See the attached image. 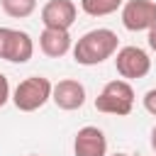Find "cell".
I'll return each instance as SVG.
<instances>
[{
    "mask_svg": "<svg viewBox=\"0 0 156 156\" xmlns=\"http://www.w3.org/2000/svg\"><path fill=\"white\" fill-rule=\"evenodd\" d=\"M119 49V39L112 29L107 27H98L85 32L83 37H78V41L73 44V61L80 66H98L107 58H112Z\"/></svg>",
    "mask_w": 156,
    "mask_h": 156,
    "instance_id": "1",
    "label": "cell"
},
{
    "mask_svg": "<svg viewBox=\"0 0 156 156\" xmlns=\"http://www.w3.org/2000/svg\"><path fill=\"white\" fill-rule=\"evenodd\" d=\"M95 110L105 112V115L127 117L134 110V88H132V83L124 80V78L105 83V88L95 98Z\"/></svg>",
    "mask_w": 156,
    "mask_h": 156,
    "instance_id": "2",
    "label": "cell"
},
{
    "mask_svg": "<svg viewBox=\"0 0 156 156\" xmlns=\"http://www.w3.org/2000/svg\"><path fill=\"white\" fill-rule=\"evenodd\" d=\"M51 88L54 83L44 76H27L24 80L17 83V88L12 90V105L20 112H37L39 107H44L51 100Z\"/></svg>",
    "mask_w": 156,
    "mask_h": 156,
    "instance_id": "3",
    "label": "cell"
},
{
    "mask_svg": "<svg viewBox=\"0 0 156 156\" xmlns=\"http://www.w3.org/2000/svg\"><path fill=\"white\" fill-rule=\"evenodd\" d=\"M34 56V39L12 27H0V58L10 63H27Z\"/></svg>",
    "mask_w": 156,
    "mask_h": 156,
    "instance_id": "4",
    "label": "cell"
},
{
    "mask_svg": "<svg viewBox=\"0 0 156 156\" xmlns=\"http://www.w3.org/2000/svg\"><path fill=\"white\" fill-rule=\"evenodd\" d=\"M115 68L124 80H139L151 71V56L141 46H122L115 54Z\"/></svg>",
    "mask_w": 156,
    "mask_h": 156,
    "instance_id": "5",
    "label": "cell"
},
{
    "mask_svg": "<svg viewBox=\"0 0 156 156\" xmlns=\"http://www.w3.org/2000/svg\"><path fill=\"white\" fill-rule=\"evenodd\" d=\"M122 24L129 32H149L156 24V2L154 0H127L122 7Z\"/></svg>",
    "mask_w": 156,
    "mask_h": 156,
    "instance_id": "6",
    "label": "cell"
},
{
    "mask_svg": "<svg viewBox=\"0 0 156 156\" xmlns=\"http://www.w3.org/2000/svg\"><path fill=\"white\" fill-rule=\"evenodd\" d=\"M51 100L58 110H66V112H73V110H80L85 105V85L76 78H63L58 83H54L51 88Z\"/></svg>",
    "mask_w": 156,
    "mask_h": 156,
    "instance_id": "7",
    "label": "cell"
},
{
    "mask_svg": "<svg viewBox=\"0 0 156 156\" xmlns=\"http://www.w3.org/2000/svg\"><path fill=\"white\" fill-rule=\"evenodd\" d=\"M78 17V7L73 0H49L41 7V24L51 29H71Z\"/></svg>",
    "mask_w": 156,
    "mask_h": 156,
    "instance_id": "8",
    "label": "cell"
},
{
    "mask_svg": "<svg viewBox=\"0 0 156 156\" xmlns=\"http://www.w3.org/2000/svg\"><path fill=\"white\" fill-rule=\"evenodd\" d=\"M73 156H107V136L100 127L85 124L73 136Z\"/></svg>",
    "mask_w": 156,
    "mask_h": 156,
    "instance_id": "9",
    "label": "cell"
},
{
    "mask_svg": "<svg viewBox=\"0 0 156 156\" xmlns=\"http://www.w3.org/2000/svg\"><path fill=\"white\" fill-rule=\"evenodd\" d=\"M39 49H41V54L49 56V58H61V56H66V54L73 49L71 32H68V29L44 27L41 34H39Z\"/></svg>",
    "mask_w": 156,
    "mask_h": 156,
    "instance_id": "10",
    "label": "cell"
},
{
    "mask_svg": "<svg viewBox=\"0 0 156 156\" xmlns=\"http://www.w3.org/2000/svg\"><path fill=\"white\" fill-rule=\"evenodd\" d=\"M124 5V0H80V10L90 17H107L117 12Z\"/></svg>",
    "mask_w": 156,
    "mask_h": 156,
    "instance_id": "11",
    "label": "cell"
},
{
    "mask_svg": "<svg viewBox=\"0 0 156 156\" xmlns=\"http://www.w3.org/2000/svg\"><path fill=\"white\" fill-rule=\"evenodd\" d=\"M0 7L7 17L24 20L37 10V0H0Z\"/></svg>",
    "mask_w": 156,
    "mask_h": 156,
    "instance_id": "12",
    "label": "cell"
},
{
    "mask_svg": "<svg viewBox=\"0 0 156 156\" xmlns=\"http://www.w3.org/2000/svg\"><path fill=\"white\" fill-rule=\"evenodd\" d=\"M141 102H144V110H146L149 115H154V117H156V88L146 90V93H144V98H141Z\"/></svg>",
    "mask_w": 156,
    "mask_h": 156,
    "instance_id": "13",
    "label": "cell"
},
{
    "mask_svg": "<svg viewBox=\"0 0 156 156\" xmlns=\"http://www.w3.org/2000/svg\"><path fill=\"white\" fill-rule=\"evenodd\" d=\"M12 98V90H10V80H7V76L5 73H0V107L7 102Z\"/></svg>",
    "mask_w": 156,
    "mask_h": 156,
    "instance_id": "14",
    "label": "cell"
},
{
    "mask_svg": "<svg viewBox=\"0 0 156 156\" xmlns=\"http://www.w3.org/2000/svg\"><path fill=\"white\" fill-rule=\"evenodd\" d=\"M146 41H149V49H151V51H156V24L146 32Z\"/></svg>",
    "mask_w": 156,
    "mask_h": 156,
    "instance_id": "15",
    "label": "cell"
},
{
    "mask_svg": "<svg viewBox=\"0 0 156 156\" xmlns=\"http://www.w3.org/2000/svg\"><path fill=\"white\" fill-rule=\"evenodd\" d=\"M149 141H151V149H154V154H156V124L151 127V139H149Z\"/></svg>",
    "mask_w": 156,
    "mask_h": 156,
    "instance_id": "16",
    "label": "cell"
},
{
    "mask_svg": "<svg viewBox=\"0 0 156 156\" xmlns=\"http://www.w3.org/2000/svg\"><path fill=\"white\" fill-rule=\"evenodd\" d=\"M112 156H129V154H112Z\"/></svg>",
    "mask_w": 156,
    "mask_h": 156,
    "instance_id": "17",
    "label": "cell"
},
{
    "mask_svg": "<svg viewBox=\"0 0 156 156\" xmlns=\"http://www.w3.org/2000/svg\"><path fill=\"white\" fill-rule=\"evenodd\" d=\"M29 156H39V154H29Z\"/></svg>",
    "mask_w": 156,
    "mask_h": 156,
    "instance_id": "18",
    "label": "cell"
}]
</instances>
